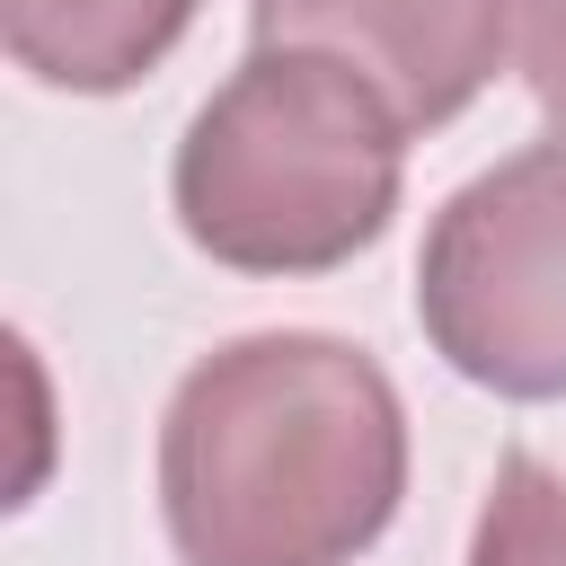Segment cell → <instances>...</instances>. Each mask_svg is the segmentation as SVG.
<instances>
[{
  "instance_id": "8992f818",
  "label": "cell",
  "mask_w": 566,
  "mask_h": 566,
  "mask_svg": "<svg viewBox=\"0 0 566 566\" xmlns=\"http://www.w3.org/2000/svg\"><path fill=\"white\" fill-rule=\"evenodd\" d=\"M469 566H566V478L531 451H513L486 486Z\"/></svg>"
},
{
  "instance_id": "5b68a950",
  "label": "cell",
  "mask_w": 566,
  "mask_h": 566,
  "mask_svg": "<svg viewBox=\"0 0 566 566\" xmlns=\"http://www.w3.org/2000/svg\"><path fill=\"white\" fill-rule=\"evenodd\" d=\"M195 0H0L9 62L71 97H115L177 53Z\"/></svg>"
},
{
  "instance_id": "6da1fadb",
  "label": "cell",
  "mask_w": 566,
  "mask_h": 566,
  "mask_svg": "<svg viewBox=\"0 0 566 566\" xmlns=\"http://www.w3.org/2000/svg\"><path fill=\"white\" fill-rule=\"evenodd\" d=\"M398 495L407 407L345 336H239L168 398L159 513L177 566H354Z\"/></svg>"
},
{
  "instance_id": "277c9868",
  "label": "cell",
  "mask_w": 566,
  "mask_h": 566,
  "mask_svg": "<svg viewBox=\"0 0 566 566\" xmlns=\"http://www.w3.org/2000/svg\"><path fill=\"white\" fill-rule=\"evenodd\" d=\"M256 44H310L354 62L407 133L451 124L513 44V0H248Z\"/></svg>"
},
{
  "instance_id": "3957f363",
  "label": "cell",
  "mask_w": 566,
  "mask_h": 566,
  "mask_svg": "<svg viewBox=\"0 0 566 566\" xmlns=\"http://www.w3.org/2000/svg\"><path fill=\"white\" fill-rule=\"evenodd\" d=\"M433 354L495 398H566V133L469 177L416 256Z\"/></svg>"
},
{
  "instance_id": "7a4b0ae2",
  "label": "cell",
  "mask_w": 566,
  "mask_h": 566,
  "mask_svg": "<svg viewBox=\"0 0 566 566\" xmlns=\"http://www.w3.org/2000/svg\"><path fill=\"white\" fill-rule=\"evenodd\" d=\"M407 124L354 62L310 44H256L186 124L168 195L212 265L327 274L389 230Z\"/></svg>"
},
{
  "instance_id": "52a82bcc",
  "label": "cell",
  "mask_w": 566,
  "mask_h": 566,
  "mask_svg": "<svg viewBox=\"0 0 566 566\" xmlns=\"http://www.w3.org/2000/svg\"><path fill=\"white\" fill-rule=\"evenodd\" d=\"M513 62L539 115L566 124V0H513Z\"/></svg>"
}]
</instances>
